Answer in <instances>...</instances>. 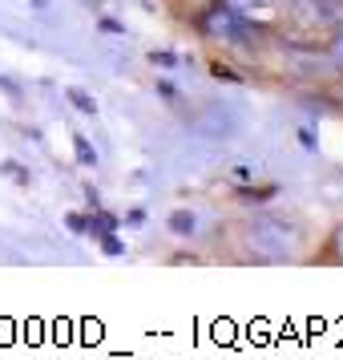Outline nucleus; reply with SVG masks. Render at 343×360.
Wrapping results in <instances>:
<instances>
[{
  "mask_svg": "<svg viewBox=\"0 0 343 360\" xmlns=\"http://www.w3.org/2000/svg\"><path fill=\"white\" fill-rule=\"evenodd\" d=\"M250 239H255L271 259H287L295 251V243H299V231L287 227V223H278V219H271V214H262V219H255V227H250Z\"/></svg>",
  "mask_w": 343,
  "mask_h": 360,
  "instance_id": "1",
  "label": "nucleus"
},
{
  "mask_svg": "<svg viewBox=\"0 0 343 360\" xmlns=\"http://www.w3.org/2000/svg\"><path fill=\"white\" fill-rule=\"evenodd\" d=\"M202 29L210 37H218V41H234V45L246 41V20L238 17V13H230L227 4H218L214 13H206V17H202Z\"/></svg>",
  "mask_w": 343,
  "mask_h": 360,
  "instance_id": "2",
  "label": "nucleus"
},
{
  "mask_svg": "<svg viewBox=\"0 0 343 360\" xmlns=\"http://www.w3.org/2000/svg\"><path fill=\"white\" fill-rule=\"evenodd\" d=\"M222 4H227L230 13H255V8H259V13H271L275 0H222Z\"/></svg>",
  "mask_w": 343,
  "mask_h": 360,
  "instance_id": "3",
  "label": "nucleus"
},
{
  "mask_svg": "<svg viewBox=\"0 0 343 360\" xmlns=\"http://www.w3.org/2000/svg\"><path fill=\"white\" fill-rule=\"evenodd\" d=\"M194 227H198V219L190 211H174L170 214V231H174V235H190Z\"/></svg>",
  "mask_w": 343,
  "mask_h": 360,
  "instance_id": "4",
  "label": "nucleus"
},
{
  "mask_svg": "<svg viewBox=\"0 0 343 360\" xmlns=\"http://www.w3.org/2000/svg\"><path fill=\"white\" fill-rule=\"evenodd\" d=\"M73 146H77V162H81V166H97V150L89 146V138H85V134L73 138Z\"/></svg>",
  "mask_w": 343,
  "mask_h": 360,
  "instance_id": "5",
  "label": "nucleus"
},
{
  "mask_svg": "<svg viewBox=\"0 0 343 360\" xmlns=\"http://www.w3.org/2000/svg\"><path fill=\"white\" fill-rule=\"evenodd\" d=\"M69 101H73V105H77V110H81V114H97V101L89 98V94H85V89H77V85H73V89H69Z\"/></svg>",
  "mask_w": 343,
  "mask_h": 360,
  "instance_id": "6",
  "label": "nucleus"
},
{
  "mask_svg": "<svg viewBox=\"0 0 343 360\" xmlns=\"http://www.w3.org/2000/svg\"><path fill=\"white\" fill-rule=\"evenodd\" d=\"M101 251H105V255H126V243L117 239L114 231H101Z\"/></svg>",
  "mask_w": 343,
  "mask_h": 360,
  "instance_id": "7",
  "label": "nucleus"
},
{
  "mask_svg": "<svg viewBox=\"0 0 343 360\" xmlns=\"http://www.w3.org/2000/svg\"><path fill=\"white\" fill-rule=\"evenodd\" d=\"M0 170H4L13 182H29V179H33V174H29V166H20V162H4Z\"/></svg>",
  "mask_w": 343,
  "mask_h": 360,
  "instance_id": "8",
  "label": "nucleus"
},
{
  "mask_svg": "<svg viewBox=\"0 0 343 360\" xmlns=\"http://www.w3.org/2000/svg\"><path fill=\"white\" fill-rule=\"evenodd\" d=\"M149 61H154V65H162V69H170V65H178L182 57H178V53H166V49H154V53H149Z\"/></svg>",
  "mask_w": 343,
  "mask_h": 360,
  "instance_id": "9",
  "label": "nucleus"
},
{
  "mask_svg": "<svg viewBox=\"0 0 343 360\" xmlns=\"http://www.w3.org/2000/svg\"><path fill=\"white\" fill-rule=\"evenodd\" d=\"M210 73L218 77V82H230V85H238V82H243V77H238L234 69H227V65H210Z\"/></svg>",
  "mask_w": 343,
  "mask_h": 360,
  "instance_id": "10",
  "label": "nucleus"
},
{
  "mask_svg": "<svg viewBox=\"0 0 343 360\" xmlns=\"http://www.w3.org/2000/svg\"><path fill=\"white\" fill-rule=\"evenodd\" d=\"M65 227L81 235V231H89V219H81V214H69V219H65Z\"/></svg>",
  "mask_w": 343,
  "mask_h": 360,
  "instance_id": "11",
  "label": "nucleus"
},
{
  "mask_svg": "<svg viewBox=\"0 0 343 360\" xmlns=\"http://www.w3.org/2000/svg\"><path fill=\"white\" fill-rule=\"evenodd\" d=\"M97 25L105 29V33H126V25H121V20H114V17H101Z\"/></svg>",
  "mask_w": 343,
  "mask_h": 360,
  "instance_id": "12",
  "label": "nucleus"
},
{
  "mask_svg": "<svg viewBox=\"0 0 343 360\" xmlns=\"http://www.w3.org/2000/svg\"><path fill=\"white\" fill-rule=\"evenodd\" d=\"M299 142H303V150H319V146H315V134H311L307 126H303V130H299Z\"/></svg>",
  "mask_w": 343,
  "mask_h": 360,
  "instance_id": "13",
  "label": "nucleus"
},
{
  "mask_svg": "<svg viewBox=\"0 0 343 360\" xmlns=\"http://www.w3.org/2000/svg\"><path fill=\"white\" fill-rule=\"evenodd\" d=\"M331 247H335V255H339V259H343V227L335 231V239H331Z\"/></svg>",
  "mask_w": 343,
  "mask_h": 360,
  "instance_id": "14",
  "label": "nucleus"
},
{
  "mask_svg": "<svg viewBox=\"0 0 343 360\" xmlns=\"http://www.w3.org/2000/svg\"><path fill=\"white\" fill-rule=\"evenodd\" d=\"M0 89H4V94H13V98H17V94H20V89H17V85H13V82H8V77H0Z\"/></svg>",
  "mask_w": 343,
  "mask_h": 360,
  "instance_id": "15",
  "label": "nucleus"
},
{
  "mask_svg": "<svg viewBox=\"0 0 343 360\" xmlns=\"http://www.w3.org/2000/svg\"><path fill=\"white\" fill-rule=\"evenodd\" d=\"M331 53H335V61H343V33L335 37V45H331Z\"/></svg>",
  "mask_w": 343,
  "mask_h": 360,
  "instance_id": "16",
  "label": "nucleus"
},
{
  "mask_svg": "<svg viewBox=\"0 0 343 360\" xmlns=\"http://www.w3.org/2000/svg\"><path fill=\"white\" fill-rule=\"evenodd\" d=\"M33 4H36V8H45V4H49V0H33Z\"/></svg>",
  "mask_w": 343,
  "mask_h": 360,
  "instance_id": "17",
  "label": "nucleus"
}]
</instances>
